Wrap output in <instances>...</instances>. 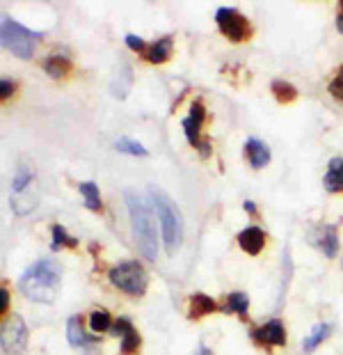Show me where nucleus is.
Returning <instances> with one entry per match:
<instances>
[{
	"instance_id": "obj_31",
	"label": "nucleus",
	"mask_w": 343,
	"mask_h": 355,
	"mask_svg": "<svg viewBox=\"0 0 343 355\" xmlns=\"http://www.w3.org/2000/svg\"><path fill=\"white\" fill-rule=\"evenodd\" d=\"M243 207H245L247 214H252V216L256 214V204H254V202H245V204H243Z\"/></svg>"
},
{
	"instance_id": "obj_33",
	"label": "nucleus",
	"mask_w": 343,
	"mask_h": 355,
	"mask_svg": "<svg viewBox=\"0 0 343 355\" xmlns=\"http://www.w3.org/2000/svg\"><path fill=\"white\" fill-rule=\"evenodd\" d=\"M339 17H343V3L339 5Z\"/></svg>"
},
{
	"instance_id": "obj_18",
	"label": "nucleus",
	"mask_w": 343,
	"mask_h": 355,
	"mask_svg": "<svg viewBox=\"0 0 343 355\" xmlns=\"http://www.w3.org/2000/svg\"><path fill=\"white\" fill-rule=\"evenodd\" d=\"M69 69H71V64H69V60H64L62 55H51L44 62V71L53 78H62L64 73H69Z\"/></svg>"
},
{
	"instance_id": "obj_4",
	"label": "nucleus",
	"mask_w": 343,
	"mask_h": 355,
	"mask_svg": "<svg viewBox=\"0 0 343 355\" xmlns=\"http://www.w3.org/2000/svg\"><path fill=\"white\" fill-rule=\"evenodd\" d=\"M108 277L117 289L128 293V296H142L149 284L147 270H144L142 263H137V261H124V263H119V266L110 268Z\"/></svg>"
},
{
	"instance_id": "obj_29",
	"label": "nucleus",
	"mask_w": 343,
	"mask_h": 355,
	"mask_svg": "<svg viewBox=\"0 0 343 355\" xmlns=\"http://www.w3.org/2000/svg\"><path fill=\"white\" fill-rule=\"evenodd\" d=\"M0 298H3V303H0V312H7V307H10V296H7V289H0Z\"/></svg>"
},
{
	"instance_id": "obj_27",
	"label": "nucleus",
	"mask_w": 343,
	"mask_h": 355,
	"mask_svg": "<svg viewBox=\"0 0 343 355\" xmlns=\"http://www.w3.org/2000/svg\"><path fill=\"white\" fill-rule=\"evenodd\" d=\"M12 92H14V83H12V80H0V96H3V101H5Z\"/></svg>"
},
{
	"instance_id": "obj_3",
	"label": "nucleus",
	"mask_w": 343,
	"mask_h": 355,
	"mask_svg": "<svg viewBox=\"0 0 343 355\" xmlns=\"http://www.w3.org/2000/svg\"><path fill=\"white\" fill-rule=\"evenodd\" d=\"M151 195H154L156 214H158V220H160V230H163L165 250L170 254H174L181 248V241H183V218L179 214L177 204L167 198L163 191L151 188Z\"/></svg>"
},
{
	"instance_id": "obj_21",
	"label": "nucleus",
	"mask_w": 343,
	"mask_h": 355,
	"mask_svg": "<svg viewBox=\"0 0 343 355\" xmlns=\"http://www.w3.org/2000/svg\"><path fill=\"white\" fill-rule=\"evenodd\" d=\"M272 94L279 103H291L297 99V89L291 85V83H284V80L272 83Z\"/></svg>"
},
{
	"instance_id": "obj_14",
	"label": "nucleus",
	"mask_w": 343,
	"mask_h": 355,
	"mask_svg": "<svg viewBox=\"0 0 343 355\" xmlns=\"http://www.w3.org/2000/svg\"><path fill=\"white\" fill-rule=\"evenodd\" d=\"M170 55H172V37L158 40L156 44H151L147 53H144V58H147L151 64H163L170 60Z\"/></svg>"
},
{
	"instance_id": "obj_10",
	"label": "nucleus",
	"mask_w": 343,
	"mask_h": 355,
	"mask_svg": "<svg viewBox=\"0 0 343 355\" xmlns=\"http://www.w3.org/2000/svg\"><path fill=\"white\" fill-rule=\"evenodd\" d=\"M114 335H121V353L124 355H133L135 351H140V335L135 332L128 319H117Z\"/></svg>"
},
{
	"instance_id": "obj_20",
	"label": "nucleus",
	"mask_w": 343,
	"mask_h": 355,
	"mask_svg": "<svg viewBox=\"0 0 343 355\" xmlns=\"http://www.w3.org/2000/svg\"><path fill=\"white\" fill-rule=\"evenodd\" d=\"M330 332H332V326H330V323H318V326H314V330H311V335H309L307 339H304V351L311 353L320 342H325V339L330 337Z\"/></svg>"
},
{
	"instance_id": "obj_28",
	"label": "nucleus",
	"mask_w": 343,
	"mask_h": 355,
	"mask_svg": "<svg viewBox=\"0 0 343 355\" xmlns=\"http://www.w3.org/2000/svg\"><path fill=\"white\" fill-rule=\"evenodd\" d=\"M126 44L131 46L133 51H144V42L140 40V37H135V35H128L126 37Z\"/></svg>"
},
{
	"instance_id": "obj_12",
	"label": "nucleus",
	"mask_w": 343,
	"mask_h": 355,
	"mask_svg": "<svg viewBox=\"0 0 343 355\" xmlns=\"http://www.w3.org/2000/svg\"><path fill=\"white\" fill-rule=\"evenodd\" d=\"M265 243V234L261 227H247L238 234V245L245 250L247 254H258Z\"/></svg>"
},
{
	"instance_id": "obj_15",
	"label": "nucleus",
	"mask_w": 343,
	"mask_h": 355,
	"mask_svg": "<svg viewBox=\"0 0 343 355\" xmlns=\"http://www.w3.org/2000/svg\"><path fill=\"white\" fill-rule=\"evenodd\" d=\"M318 248L323 250L327 257H337L339 252V236H337V227L334 225H327L318 232Z\"/></svg>"
},
{
	"instance_id": "obj_8",
	"label": "nucleus",
	"mask_w": 343,
	"mask_h": 355,
	"mask_svg": "<svg viewBox=\"0 0 343 355\" xmlns=\"http://www.w3.org/2000/svg\"><path fill=\"white\" fill-rule=\"evenodd\" d=\"M252 339L258 344H270V346H284L286 344V330H284V323L272 319L268 321L265 326H261L258 330L252 332Z\"/></svg>"
},
{
	"instance_id": "obj_7",
	"label": "nucleus",
	"mask_w": 343,
	"mask_h": 355,
	"mask_svg": "<svg viewBox=\"0 0 343 355\" xmlns=\"http://www.w3.org/2000/svg\"><path fill=\"white\" fill-rule=\"evenodd\" d=\"M218 28L222 30V35L231 42H243L249 37V21L243 17L238 10H231V7H220L216 14Z\"/></svg>"
},
{
	"instance_id": "obj_19",
	"label": "nucleus",
	"mask_w": 343,
	"mask_h": 355,
	"mask_svg": "<svg viewBox=\"0 0 343 355\" xmlns=\"http://www.w3.org/2000/svg\"><path fill=\"white\" fill-rule=\"evenodd\" d=\"M80 193H82V200H85V207L91 209V211H101L103 204H101V193H98L96 184H91V181H85V184H80Z\"/></svg>"
},
{
	"instance_id": "obj_25",
	"label": "nucleus",
	"mask_w": 343,
	"mask_h": 355,
	"mask_svg": "<svg viewBox=\"0 0 343 355\" xmlns=\"http://www.w3.org/2000/svg\"><path fill=\"white\" fill-rule=\"evenodd\" d=\"M110 326H112V319H110V314L105 312V309L91 312V316H89V328L94 330V332H103V330H108Z\"/></svg>"
},
{
	"instance_id": "obj_6",
	"label": "nucleus",
	"mask_w": 343,
	"mask_h": 355,
	"mask_svg": "<svg viewBox=\"0 0 343 355\" xmlns=\"http://www.w3.org/2000/svg\"><path fill=\"white\" fill-rule=\"evenodd\" d=\"M0 344L5 355H21L28 346V328L21 316H10L0 328Z\"/></svg>"
},
{
	"instance_id": "obj_5",
	"label": "nucleus",
	"mask_w": 343,
	"mask_h": 355,
	"mask_svg": "<svg viewBox=\"0 0 343 355\" xmlns=\"http://www.w3.org/2000/svg\"><path fill=\"white\" fill-rule=\"evenodd\" d=\"M3 46L7 51H12L17 58H33L35 55V44L37 40H39V33H33V30L23 28L21 24H17V21L12 19H5L3 21Z\"/></svg>"
},
{
	"instance_id": "obj_22",
	"label": "nucleus",
	"mask_w": 343,
	"mask_h": 355,
	"mask_svg": "<svg viewBox=\"0 0 343 355\" xmlns=\"http://www.w3.org/2000/svg\"><path fill=\"white\" fill-rule=\"evenodd\" d=\"M247 309H249V298L245 293H231L225 303V312H236L240 316H247Z\"/></svg>"
},
{
	"instance_id": "obj_2",
	"label": "nucleus",
	"mask_w": 343,
	"mask_h": 355,
	"mask_svg": "<svg viewBox=\"0 0 343 355\" xmlns=\"http://www.w3.org/2000/svg\"><path fill=\"white\" fill-rule=\"evenodd\" d=\"M126 207L131 214V225H133V236L137 241V248L147 259H156L158 254V234H156V223L154 214H151L149 204L144 198L128 191L126 193Z\"/></svg>"
},
{
	"instance_id": "obj_9",
	"label": "nucleus",
	"mask_w": 343,
	"mask_h": 355,
	"mask_svg": "<svg viewBox=\"0 0 343 355\" xmlns=\"http://www.w3.org/2000/svg\"><path fill=\"white\" fill-rule=\"evenodd\" d=\"M206 112H204V105L202 101H193L190 105V115L183 119V131H186V138L193 147H200L202 140H200V128H202V122H204Z\"/></svg>"
},
{
	"instance_id": "obj_11",
	"label": "nucleus",
	"mask_w": 343,
	"mask_h": 355,
	"mask_svg": "<svg viewBox=\"0 0 343 355\" xmlns=\"http://www.w3.org/2000/svg\"><path fill=\"white\" fill-rule=\"evenodd\" d=\"M245 156H247L252 168H256V170H261L270 163V149L265 147V142L256 140V138H249L245 142Z\"/></svg>"
},
{
	"instance_id": "obj_23",
	"label": "nucleus",
	"mask_w": 343,
	"mask_h": 355,
	"mask_svg": "<svg viewBox=\"0 0 343 355\" xmlns=\"http://www.w3.org/2000/svg\"><path fill=\"white\" fill-rule=\"evenodd\" d=\"M117 152H121V154H131V156H149V152H147V147L144 145H140L137 140H131V138H119L117 140Z\"/></svg>"
},
{
	"instance_id": "obj_32",
	"label": "nucleus",
	"mask_w": 343,
	"mask_h": 355,
	"mask_svg": "<svg viewBox=\"0 0 343 355\" xmlns=\"http://www.w3.org/2000/svg\"><path fill=\"white\" fill-rule=\"evenodd\" d=\"M337 28H339V33H343V17L337 19Z\"/></svg>"
},
{
	"instance_id": "obj_24",
	"label": "nucleus",
	"mask_w": 343,
	"mask_h": 355,
	"mask_svg": "<svg viewBox=\"0 0 343 355\" xmlns=\"http://www.w3.org/2000/svg\"><path fill=\"white\" fill-rule=\"evenodd\" d=\"M51 232H53V243H51L53 250H58V248L62 245V243H64V245H69V248H76V245H78V241L69 236L67 230L62 227V225H53Z\"/></svg>"
},
{
	"instance_id": "obj_30",
	"label": "nucleus",
	"mask_w": 343,
	"mask_h": 355,
	"mask_svg": "<svg viewBox=\"0 0 343 355\" xmlns=\"http://www.w3.org/2000/svg\"><path fill=\"white\" fill-rule=\"evenodd\" d=\"M200 154H202V156H209V154H211V140H209V138H204V140H202Z\"/></svg>"
},
{
	"instance_id": "obj_16",
	"label": "nucleus",
	"mask_w": 343,
	"mask_h": 355,
	"mask_svg": "<svg viewBox=\"0 0 343 355\" xmlns=\"http://www.w3.org/2000/svg\"><path fill=\"white\" fill-rule=\"evenodd\" d=\"M216 312V300L204 296V293H195L193 298H190V316L193 319H200L204 314H211Z\"/></svg>"
},
{
	"instance_id": "obj_17",
	"label": "nucleus",
	"mask_w": 343,
	"mask_h": 355,
	"mask_svg": "<svg viewBox=\"0 0 343 355\" xmlns=\"http://www.w3.org/2000/svg\"><path fill=\"white\" fill-rule=\"evenodd\" d=\"M67 337H69V344L78 346V349L89 342L87 335H85V330H82V319H80V316H71V319H69V323H67Z\"/></svg>"
},
{
	"instance_id": "obj_26",
	"label": "nucleus",
	"mask_w": 343,
	"mask_h": 355,
	"mask_svg": "<svg viewBox=\"0 0 343 355\" xmlns=\"http://www.w3.org/2000/svg\"><path fill=\"white\" fill-rule=\"evenodd\" d=\"M330 94L334 96V99L343 101V67L337 71V76H334L332 83H330Z\"/></svg>"
},
{
	"instance_id": "obj_13",
	"label": "nucleus",
	"mask_w": 343,
	"mask_h": 355,
	"mask_svg": "<svg viewBox=\"0 0 343 355\" xmlns=\"http://www.w3.org/2000/svg\"><path fill=\"white\" fill-rule=\"evenodd\" d=\"M323 186L330 193H343V158H332L330 168L325 172Z\"/></svg>"
},
{
	"instance_id": "obj_1",
	"label": "nucleus",
	"mask_w": 343,
	"mask_h": 355,
	"mask_svg": "<svg viewBox=\"0 0 343 355\" xmlns=\"http://www.w3.org/2000/svg\"><path fill=\"white\" fill-rule=\"evenodd\" d=\"M19 286L35 303H53L60 291V266L51 259L37 261L23 273Z\"/></svg>"
}]
</instances>
